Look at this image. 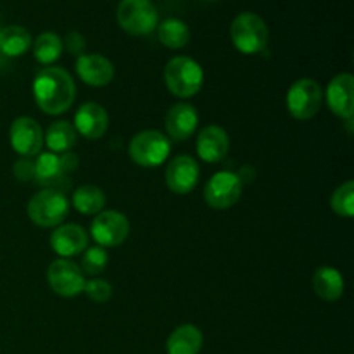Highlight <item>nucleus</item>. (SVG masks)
Here are the masks:
<instances>
[{
	"label": "nucleus",
	"instance_id": "obj_28",
	"mask_svg": "<svg viewBox=\"0 0 354 354\" xmlns=\"http://www.w3.org/2000/svg\"><path fill=\"white\" fill-rule=\"evenodd\" d=\"M107 263H109V254L104 248L100 245H92V248H86L83 251L82 258V272L86 275H100V273L106 270Z\"/></svg>",
	"mask_w": 354,
	"mask_h": 354
},
{
	"label": "nucleus",
	"instance_id": "obj_1",
	"mask_svg": "<svg viewBox=\"0 0 354 354\" xmlns=\"http://www.w3.org/2000/svg\"><path fill=\"white\" fill-rule=\"evenodd\" d=\"M76 85L64 68L48 66L37 73L33 80V97L45 114L57 116L75 102Z\"/></svg>",
	"mask_w": 354,
	"mask_h": 354
},
{
	"label": "nucleus",
	"instance_id": "obj_2",
	"mask_svg": "<svg viewBox=\"0 0 354 354\" xmlns=\"http://www.w3.org/2000/svg\"><path fill=\"white\" fill-rule=\"evenodd\" d=\"M78 168V158L73 152H40L35 159V180L37 185L44 189L57 190L64 194L71 189V175Z\"/></svg>",
	"mask_w": 354,
	"mask_h": 354
},
{
	"label": "nucleus",
	"instance_id": "obj_9",
	"mask_svg": "<svg viewBox=\"0 0 354 354\" xmlns=\"http://www.w3.org/2000/svg\"><path fill=\"white\" fill-rule=\"evenodd\" d=\"M242 196V178L234 171H218L204 187V199L213 209H228Z\"/></svg>",
	"mask_w": 354,
	"mask_h": 354
},
{
	"label": "nucleus",
	"instance_id": "obj_27",
	"mask_svg": "<svg viewBox=\"0 0 354 354\" xmlns=\"http://www.w3.org/2000/svg\"><path fill=\"white\" fill-rule=\"evenodd\" d=\"M330 206L335 214L342 218H353L354 214V182L348 180L334 190Z\"/></svg>",
	"mask_w": 354,
	"mask_h": 354
},
{
	"label": "nucleus",
	"instance_id": "obj_11",
	"mask_svg": "<svg viewBox=\"0 0 354 354\" xmlns=\"http://www.w3.org/2000/svg\"><path fill=\"white\" fill-rule=\"evenodd\" d=\"M90 234L100 248H116L127 241L130 234V221L120 211H102L92 221Z\"/></svg>",
	"mask_w": 354,
	"mask_h": 354
},
{
	"label": "nucleus",
	"instance_id": "obj_17",
	"mask_svg": "<svg viewBox=\"0 0 354 354\" xmlns=\"http://www.w3.org/2000/svg\"><path fill=\"white\" fill-rule=\"evenodd\" d=\"M50 248L57 256L69 259L88 248V234L75 223L59 225L50 235Z\"/></svg>",
	"mask_w": 354,
	"mask_h": 354
},
{
	"label": "nucleus",
	"instance_id": "obj_8",
	"mask_svg": "<svg viewBox=\"0 0 354 354\" xmlns=\"http://www.w3.org/2000/svg\"><path fill=\"white\" fill-rule=\"evenodd\" d=\"M287 109L297 121H308L317 116L324 102V92L317 80L301 78L290 85L286 97Z\"/></svg>",
	"mask_w": 354,
	"mask_h": 354
},
{
	"label": "nucleus",
	"instance_id": "obj_31",
	"mask_svg": "<svg viewBox=\"0 0 354 354\" xmlns=\"http://www.w3.org/2000/svg\"><path fill=\"white\" fill-rule=\"evenodd\" d=\"M62 47H64L69 54L80 57V55L85 54V48H86L85 37H83L82 33H78V31H71V33L66 35L64 41H62Z\"/></svg>",
	"mask_w": 354,
	"mask_h": 354
},
{
	"label": "nucleus",
	"instance_id": "obj_3",
	"mask_svg": "<svg viewBox=\"0 0 354 354\" xmlns=\"http://www.w3.org/2000/svg\"><path fill=\"white\" fill-rule=\"evenodd\" d=\"M165 82L169 92L180 99H190L203 88L204 71L197 61L187 55L169 59L165 68Z\"/></svg>",
	"mask_w": 354,
	"mask_h": 354
},
{
	"label": "nucleus",
	"instance_id": "obj_20",
	"mask_svg": "<svg viewBox=\"0 0 354 354\" xmlns=\"http://www.w3.org/2000/svg\"><path fill=\"white\" fill-rule=\"evenodd\" d=\"M311 287L320 299L334 303V301L341 299L342 294H344V277L339 270L332 268V266H322L313 273Z\"/></svg>",
	"mask_w": 354,
	"mask_h": 354
},
{
	"label": "nucleus",
	"instance_id": "obj_19",
	"mask_svg": "<svg viewBox=\"0 0 354 354\" xmlns=\"http://www.w3.org/2000/svg\"><path fill=\"white\" fill-rule=\"evenodd\" d=\"M165 124L166 131H168L173 140H187V138L196 133L197 127H199V114H197L196 107L192 104H175L173 107H169Z\"/></svg>",
	"mask_w": 354,
	"mask_h": 354
},
{
	"label": "nucleus",
	"instance_id": "obj_15",
	"mask_svg": "<svg viewBox=\"0 0 354 354\" xmlns=\"http://www.w3.org/2000/svg\"><path fill=\"white\" fill-rule=\"evenodd\" d=\"M197 156L203 159L204 162H220L227 158L228 151H230V138L228 133L218 124H209L204 127L197 135Z\"/></svg>",
	"mask_w": 354,
	"mask_h": 354
},
{
	"label": "nucleus",
	"instance_id": "obj_16",
	"mask_svg": "<svg viewBox=\"0 0 354 354\" xmlns=\"http://www.w3.org/2000/svg\"><path fill=\"white\" fill-rule=\"evenodd\" d=\"M75 130L88 140H99L109 128L107 111L97 102H85L75 113Z\"/></svg>",
	"mask_w": 354,
	"mask_h": 354
},
{
	"label": "nucleus",
	"instance_id": "obj_6",
	"mask_svg": "<svg viewBox=\"0 0 354 354\" xmlns=\"http://www.w3.org/2000/svg\"><path fill=\"white\" fill-rule=\"evenodd\" d=\"M171 142L158 130H144L128 144V154L135 165L142 168H156L169 158Z\"/></svg>",
	"mask_w": 354,
	"mask_h": 354
},
{
	"label": "nucleus",
	"instance_id": "obj_13",
	"mask_svg": "<svg viewBox=\"0 0 354 354\" xmlns=\"http://www.w3.org/2000/svg\"><path fill=\"white\" fill-rule=\"evenodd\" d=\"M199 175L201 169L196 159L182 154L169 161L165 173V180L166 185L173 194L185 196V194L192 192L196 189L197 183H199Z\"/></svg>",
	"mask_w": 354,
	"mask_h": 354
},
{
	"label": "nucleus",
	"instance_id": "obj_7",
	"mask_svg": "<svg viewBox=\"0 0 354 354\" xmlns=\"http://www.w3.org/2000/svg\"><path fill=\"white\" fill-rule=\"evenodd\" d=\"M69 213V203L64 194L52 189H41L28 203L31 223L41 228L59 227Z\"/></svg>",
	"mask_w": 354,
	"mask_h": 354
},
{
	"label": "nucleus",
	"instance_id": "obj_4",
	"mask_svg": "<svg viewBox=\"0 0 354 354\" xmlns=\"http://www.w3.org/2000/svg\"><path fill=\"white\" fill-rule=\"evenodd\" d=\"M230 38L239 52L254 55L266 50L270 31L261 16L254 12H241L232 21Z\"/></svg>",
	"mask_w": 354,
	"mask_h": 354
},
{
	"label": "nucleus",
	"instance_id": "obj_24",
	"mask_svg": "<svg viewBox=\"0 0 354 354\" xmlns=\"http://www.w3.org/2000/svg\"><path fill=\"white\" fill-rule=\"evenodd\" d=\"M71 204L78 213L92 216L102 213L106 206V194L97 185H82L73 192Z\"/></svg>",
	"mask_w": 354,
	"mask_h": 354
},
{
	"label": "nucleus",
	"instance_id": "obj_23",
	"mask_svg": "<svg viewBox=\"0 0 354 354\" xmlns=\"http://www.w3.org/2000/svg\"><path fill=\"white\" fill-rule=\"evenodd\" d=\"M76 138H78V133L69 121H55L44 133V144L50 152L62 154L75 147Z\"/></svg>",
	"mask_w": 354,
	"mask_h": 354
},
{
	"label": "nucleus",
	"instance_id": "obj_30",
	"mask_svg": "<svg viewBox=\"0 0 354 354\" xmlns=\"http://www.w3.org/2000/svg\"><path fill=\"white\" fill-rule=\"evenodd\" d=\"M14 176L19 182H33L35 180V159L33 158H19L14 162Z\"/></svg>",
	"mask_w": 354,
	"mask_h": 354
},
{
	"label": "nucleus",
	"instance_id": "obj_5",
	"mask_svg": "<svg viewBox=\"0 0 354 354\" xmlns=\"http://www.w3.org/2000/svg\"><path fill=\"white\" fill-rule=\"evenodd\" d=\"M116 19L127 33L144 37L158 28V7L152 0H121L116 7Z\"/></svg>",
	"mask_w": 354,
	"mask_h": 354
},
{
	"label": "nucleus",
	"instance_id": "obj_29",
	"mask_svg": "<svg viewBox=\"0 0 354 354\" xmlns=\"http://www.w3.org/2000/svg\"><path fill=\"white\" fill-rule=\"evenodd\" d=\"M83 292L88 296V299H92L93 303H107V301L113 297V286H111L107 280L102 279H92L88 282H85L83 287Z\"/></svg>",
	"mask_w": 354,
	"mask_h": 354
},
{
	"label": "nucleus",
	"instance_id": "obj_14",
	"mask_svg": "<svg viewBox=\"0 0 354 354\" xmlns=\"http://www.w3.org/2000/svg\"><path fill=\"white\" fill-rule=\"evenodd\" d=\"M327 104L335 116L342 120L354 118V78L349 73L334 76L327 86Z\"/></svg>",
	"mask_w": 354,
	"mask_h": 354
},
{
	"label": "nucleus",
	"instance_id": "obj_22",
	"mask_svg": "<svg viewBox=\"0 0 354 354\" xmlns=\"http://www.w3.org/2000/svg\"><path fill=\"white\" fill-rule=\"evenodd\" d=\"M31 35L26 28L19 24H10V26L0 28V52L7 57H19L30 50Z\"/></svg>",
	"mask_w": 354,
	"mask_h": 354
},
{
	"label": "nucleus",
	"instance_id": "obj_26",
	"mask_svg": "<svg viewBox=\"0 0 354 354\" xmlns=\"http://www.w3.org/2000/svg\"><path fill=\"white\" fill-rule=\"evenodd\" d=\"M62 38L54 31H44L37 37L33 44V55L40 64L50 66L61 57L62 54Z\"/></svg>",
	"mask_w": 354,
	"mask_h": 354
},
{
	"label": "nucleus",
	"instance_id": "obj_10",
	"mask_svg": "<svg viewBox=\"0 0 354 354\" xmlns=\"http://www.w3.org/2000/svg\"><path fill=\"white\" fill-rule=\"evenodd\" d=\"M47 282L55 294L62 297H75L83 292L85 287V273L78 263L71 259L59 258L50 263L47 270Z\"/></svg>",
	"mask_w": 354,
	"mask_h": 354
},
{
	"label": "nucleus",
	"instance_id": "obj_25",
	"mask_svg": "<svg viewBox=\"0 0 354 354\" xmlns=\"http://www.w3.org/2000/svg\"><path fill=\"white\" fill-rule=\"evenodd\" d=\"M158 38L165 47L183 48L190 40V28L182 19L169 17L158 24Z\"/></svg>",
	"mask_w": 354,
	"mask_h": 354
},
{
	"label": "nucleus",
	"instance_id": "obj_12",
	"mask_svg": "<svg viewBox=\"0 0 354 354\" xmlns=\"http://www.w3.org/2000/svg\"><path fill=\"white\" fill-rule=\"evenodd\" d=\"M9 140L21 158H37L44 147V131L33 118L19 116L10 124Z\"/></svg>",
	"mask_w": 354,
	"mask_h": 354
},
{
	"label": "nucleus",
	"instance_id": "obj_18",
	"mask_svg": "<svg viewBox=\"0 0 354 354\" xmlns=\"http://www.w3.org/2000/svg\"><path fill=\"white\" fill-rule=\"evenodd\" d=\"M76 73L90 86H106L114 78V66L100 54H83L76 57Z\"/></svg>",
	"mask_w": 354,
	"mask_h": 354
},
{
	"label": "nucleus",
	"instance_id": "obj_21",
	"mask_svg": "<svg viewBox=\"0 0 354 354\" xmlns=\"http://www.w3.org/2000/svg\"><path fill=\"white\" fill-rule=\"evenodd\" d=\"M203 344V332L196 325L185 324L171 332L166 342V351L168 354H199Z\"/></svg>",
	"mask_w": 354,
	"mask_h": 354
}]
</instances>
